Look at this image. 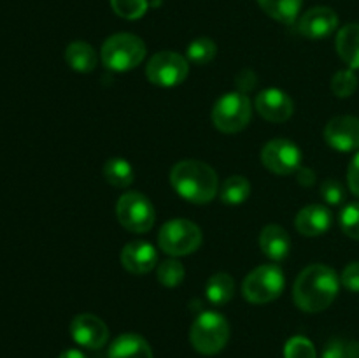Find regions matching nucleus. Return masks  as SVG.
<instances>
[{"mask_svg":"<svg viewBox=\"0 0 359 358\" xmlns=\"http://www.w3.org/2000/svg\"><path fill=\"white\" fill-rule=\"evenodd\" d=\"M109 358H154L149 343L139 333H121L112 340Z\"/></svg>","mask_w":359,"mask_h":358,"instance_id":"a211bd4d","label":"nucleus"},{"mask_svg":"<svg viewBox=\"0 0 359 358\" xmlns=\"http://www.w3.org/2000/svg\"><path fill=\"white\" fill-rule=\"evenodd\" d=\"M340 277L323 263H314L298 274L293 286V300L302 311L321 312L333 304L339 295Z\"/></svg>","mask_w":359,"mask_h":358,"instance_id":"f257e3e1","label":"nucleus"},{"mask_svg":"<svg viewBox=\"0 0 359 358\" xmlns=\"http://www.w3.org/2000/svg\"><path fill=\"white\" fill-rule=\"evenodd\" d=\"M321 358H359V343L356 340L333 339L326 344Z\"/></svg>","mask_w":359,"mask_h":358,"instance_id":"c85d7f7f","label":"nucleus"},{"mask_svg":"<svg viewBox=\"0 0 359 358\" xmlns=\"http://www.w3.org/2000/svg\"><path fill=\"white\" fill-rule=\"evenodd\" d=\"M70 336L79 346L88 350H100L109 340V329L98 316L77 314L70 323Z\"/></svg>","mask_w":359,"mask_h":358,"instance_id":"f8f14e48","label":"nucleus"},{"mask_svg":"<svg viewBox=\"0 0 359 358\" xmlns=\"http://www.w3.org/2000/svg\"><path fill=\"white\" fill-rule=\"evenodd\" d=\"M356 90H358V76L354 74L353 69L339 70V72L332 77V91L335 97L349 98L353 97Z\"/></svg>","mask_w":359,"mask_h":358,"instance_id":"bb28decb","label":"nucleus"},{"mask_svg":"<svg viewBox=\"0 0 359 358\" xmlns=\"http://www.w3.org/2000/svg\"><path fill=\"white\" fill-rule=\"evenodd\" d=\"M259 248L272 262H283L291 251V237L279 225H266L259 235Z\"/></svg>","mask_w":359,"mask_h":358,"instance_id":"f3484780","label":"nucleus"},{"mask_svg":"<svg viewBox=\"0 0 359 358\" xmlns=\"http://www.w3.org/2000/svg\"><path fill=\"white\" fill-rule=\"evenodd\" d=\"M340 228L347 237L359 241V202L347 204L339 218Z\"/></svg>","mask_w":359,"mask_h":358,"instance_id":"c756f323","label":"nucleus"},{"mask_svg":"<svg viewBox=\"0 0 359 358\" xmlns=\"http://www.w3.org/2000/svg\"><path fill=\"white\" fill-rule=\"evenodd\" d=\"M217 55V46L212 39L209 37H198L188 46L186 51V58L188 62L195 63V65H207L212 62Z\"/></svg>","mask_w":359,"mask_h":358,"instance_id":"393cba45","label":"nucleus"},{"mask_svg":"<svg viewBox=\"0 0 359 358\" xmlns=\"http://www.w3.org/2000/svg\"><path fill=\"white\" fill-rule=\"evenodd\" d=\"M170 185L179 197L191 204H207L219 193V179L210 165L200 160H182L172 167Z\"/></svg>","mask_w":359,"mask_h":358,"instance_id":"f03ea898","label":"nucleus"},{"mask_svg":"<svg viewBox=\"0 0 359 358\" xmlns=\"http://www.w3.org/2000/svg\"><path fill=\"white\" fill-rule=\"evenodd\" d=\"M262 164L273 174H297L298 168L302 167V151L293 140L272 139L263 146Z\"/></svg>","mask_w":359,"mask_h":358,"instance_id":"9d476101","label":"nucleus"},{"mask_svg":"<svg viewBox=\"0 0 359 358\" xmlns=\"http://www.w3.org/2000/svg\"><path fill=\"white\" fill-rule=\"evenodd\" d=\"M297 179L302 186H312L316 183V174L312 168L304 167V165H302V167L297 171Z\"/></svg>","mask_w":359,"mask_h":358,"instance_id":"f704fd0d","label":"nucleus"},{"mask_svg":"<svg viewBox=\"0 0 359 358\" xmlns=\"http://www.w3.org/2000/svg\"><path fill=\"white\" fill-rule=\"evenodd\" d=\"M256 111L270 123H284L293 116L294 104L286 91L279 88H266L259 91L255 100Z\"/></svg>","mask_w":359,"mask_h":358,"instance_id":"4468645a","label":"nucleus"},{"mask_svg":"<svg viewBox=\"0 0 359 358\" xmlns=\"http://www.w3.org/2000/svg\"><path fill=\"white\" fill-rule=\"evenodd\" d=\"M230 339V325L226 318L216 311H205L193 321L189 340L200 354H216L226 346Z\"/></svg>","mask_w":359,"mask_h":358,"instance_id":"20e7f679","label":"nucleus"},{"mask_svg":"<svg viewBox=\"0 0 359 358\" xmlns=\"http://www.w3.org/2000/svg\"><path fill=\"white\" fill-rule=\"evenodd\" d=\"M252 116L251 100L242 91H230L217 98L210 118L214 126L223 133H237L249 125Z\"/></svg>","mask_w":359,"mask_h":358,"instance_id":"423d86ee","label":"nucleus"},{"mask_svg":"<svg viewBox=\"0 0 359 358\" xmlns=\"http://www.w3.org/2000/svg\"><path fill=\"white\" fill-rule=\"evenodd\" d=\"M251 195V183L244 175H230L221 186L219 197L226 206H241Z\"/></svg>","mask_w":359,"mask_h":358,"instance_id":"b1692460","label":"nucleus"},{"mask_svg":"<svg viewBox=\"0 0 359 358\" xmlns=\"http://www.w3.org/2000/svg\"><path fill=\"white\" fill-rule=\"evenodd\" d=\"M332 221L333 214L328 207L321 204H311L297 214L294 225H297V230L305 237H319L330 230Z\"/></svg>","mask_w":359,"mask_h":358,"instance_id":"dca6fc26","label":"nucleus"},{"mask_svg":"<svg viewBox=\"0 0 359 358\" xmlns=\"http://www.w3.org/2000/svg\"><path fill=\"white\" fill-rule=\"evenodd\" d=\"M337 53L349 69H359V23L342 27L335 39Z\"/></svg>","mask_w":359,"mask_h":358,"instance_id":"6ab92c4d","label":"nucleus"},{"mask_svg":"<svg viewBox=\"0 0 359 358\" xmlns=\"http://www.w3.org/2000/svg\"><path fill=\"white\" fill-rule=\"evenodd\" d=\"M339 27V16L332 7L318 6L309 9L304 13L298 20V32L304 37L312 39V41H319V39H326L333 34Z\"/></svg>","mask_w":359,"mask_h":358,"instance_id":"ddd939ff","label":"nucleus"},{"mask_svg":"<svg viewBox=\"0 0 359 358\" xmlns=\"http://www.w3.org/2000/svg\"><path fill=\"white\" fill-rule=\"evenodd\" d=\"M284 358H318L316 347L307 337H291L284 347Z\"/></svg>","mask_w":359,"mask_h":358,"instance_id":"7c9ffc66","label":"nucleus"},{"mask_svg":"<svg viewBox=\"0 0 359 358\" xmlns=\"http://www.w3.org/2000/svg\"><path fill=\"white\" fill-rule=\"evenodd\" d=\"M319 192H321L323 200H325L328 206L337 207L346 200V188H344L342 183L337 181V179H325V181L321 183Z\"/></svg>","mask_w":359,"mask_h":358,"instance_id":"2f4dec72","label":"nucleus"},{"mask_svg":"<svg viewBox=\"0 0 359 358\" xmlns=\"http://www.w3.org/2000/svg\"><path fill=\"white\" fill-rule=\"evenodd\" d=\"M146 44L133 34H114L104 42L100 51L102 63L114 72H126L142 63L146 58Z\"/></svg>","mask_w":359,"mask_h":358,"instance_id":"7ed1b4c3","label":"nucleus"},{"mask_svg":"<svg viewBox=\"0 0 359 358\" xmlns=\"http://www.w3.org/2000/svg\"><path fill=\"white\" fill-rule=\"evenodd\" d=\"M104 178L114 188H128L135 179V172L130 161L123 158H111L104 165Z\"/></svg>","mask_w":359,"mask_h":358,"instance_id":"5701e85b","label":"nucleus"},{"mask_svg":"<svg viewBox=\"0 0 359 358\" xmlns=\"http://www.w3.org/2000/svg\"><path fill=\"white\" fill-rule=\"evenodd\" d=\"M111 7L119 18L139 20L146 14L147 0H111Z\"/></svg>","mask_w":359,"mask_h":358,"instance_id":"cd10ccee","label":"nucleus"},{"mask_svg":"<svg viewBox=\"0 0 359 358\" xmlns=\"http://www.w3.org/2000/svg\"><path fill=\"white\" fill-rule=\"evenodd\" d=\"M189 74V62L175 51H160L147 62L146 76L149 83L161 88L179 86Z\"/></svg>","mask_w":359,"mask_h":358,"instance_id":"1a4fd4ad","label":"nucleus"},{"mask_svg":"<svg viewBox=\"0 0 359 358\" xmlns=\"http://www.w3.org/2000/svg\"><path fill=\"white\" fill-rule=\"evenodd\" d=\"M347 183H349L351 193L359 197V151L354 154L349 164V168H347Z\"/></svg>","mask_w":359,"mask_h":358,"instance_id":"72a5a7b5","label":"nucleus"},{"mask_svg":"<svg viewBox=\"0 0 359 358\" xmlns=\"http://www.w3.org/2000/svg\"><path fill=\"white\" fill-rule=\"evenodd\" d=\"M156 276H158V281H160L163 286L175 288L184 281L186 270L181 262L170 258V260H165V262H161L160 265H158Z\"/></svg>","mask_w":359,"mask_h":358,"instance_id":"a878e982","label":"nucleus"},{"mask_svg":"<svg viewBox=\"0 0 359 358\" xmlns=\"http://www.w3.org/2000/svg\"><path fill=\"white\" fill-rule=\"evenodd\" d=\"M58 358H88V357L79 350H67V351H63Z\"/></svg>","mask_w":359,"mask_h":358,"instance_id":"c9c22d12","label":"nucleus"},{"mask_svg":"<svg viewBox=\"0 0 359 358\" xmlns=\"http://www.w3.org/2000/svg\"><path fill=\"white\" fill-rule=\"evenodd\" d=\"M202 244V230L198 225L184 218L167 221L158 234V246L170 256H186L195 253Z\"/></svg>","mask_w":359,"mask_h":358,"instance_id":"0eeeda50","label":"nucleus"},{"mask_svg":"<svg viewBox=\"0 0 359 358\" xmlns=\"http://www.w3.org/2000/svg\"><path fill=\"white\" fill-rule=\"evenodd\" d=\"M116 216L121 227L133 234H146L154 225V207L151 200L140 192H128L119 197Z\"/></svg>","mask_w":359,"mask_h":358,"instance_id":"6e6552de","label":"nucleus"},{"mask_svg":"<svg viewBox=\"0 0 359 358\" xmlns=\"http://www.w3.org/2000/svg\"><path fill=\"white\" fill-rule=\"evenodd\" d=\"M325 140L330 147L340 153L359 150V118L335 116L325 126Z\"/></svg>","mask_w":359,"mask_h":358,"instance_id":"9b49d317","label":"nucleus"},{"mask_svg":"<svg viewBox=\"0 0 359 358\" xmlns=\"http://www.w3.org/2000/svg\"><path fill=\"white\" fill-rule=\"evenodd\" d=\"M235 293V281L230 274L217 272L209 277L205 284V297L210 304L224 305L231 300Z\"/></svg>","mask_w":359,"mask_h":358,"instance_id":"4be33fe9","label":"nucleus"},{"mask_svg":"<svg viewBox=\"0 0 359 358\" xmlns=\"http://www.w3.org/2000/svg\"><path fill=\"white\" fill-rule=\"evenodd\" d=\"M65 62L69 63L70 69H74L76 72L88 74L95 70L98 56L97 51L93 49V46H90L84 41H74L67 46Z\"/></svg>","mask_w":359,"mask_h":358,"instance_id":"aec40b11","label":"nucleus"},{"mask_svg":"<svg viewBox=\"0 0 359 358\" xmlns=\"http://www.w3.org/2000/svg\"><path fill=\"white\" fill-rule=\"evenodd\" d=\"M158 263V253L153 244L146 241H132L123 248L121 251V265L125 267L128 272L137 274H147L156 267Z\"/></svg>","mask_w":359,"mask_h":358,"instance_id":"2eb2a0df","label":"nucleus"},{"mask_svg":"<svg viewBox=\"0 0 359 358\" xmlns=\"http://www.w3.org/2000/svg\"><path fill=\"white\" fill-rule=\"evenodd\" d=\"M258 4L272 20L284 25H293L300 16L304 0H258Z\"/></svg>","mask_w":359,"mask_h":358,"instance_id":"412c9836","label":"nucleus"},{"mask_svg":"<svg viewBox=\"0 0 359 358\" xmlns=\"http://www.w3.org/2000/svg\"><path fill=\"white\" fill-rule=\"evenodd\" d=\"M340 283L353 293H359V262H351L340 276Z\"/></svg>","mask_w":359,"mask_h":358,"instance_id":"473e14b6","label":"nucleus"},{"mask_svg":"<svg viewBox=\"0 0 359 358\" xmlns=\"http://www.w3.org/2000/svg\"><path fill=\"white\" fill-rule=\"evenodd\" d=\"M284 284L286 279L283 269L276 263H265L245 276L242 283V293L251 304H269L280 297Z\"/></svg>","mask_w":359,"mask_h":358,"instance_id":"39448f33","label":"nucleus"}]
</instances>
